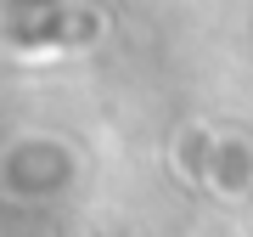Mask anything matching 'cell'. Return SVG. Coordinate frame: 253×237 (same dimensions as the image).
<instances>
[{
	"label": "cell",
	"instance_id": "6da1fadb",
	"mask_svg": "<svg viewBox=\"0 0 253 237\" xmlns=\"http://www.w3.org/2000/svg\"><path fill=\"white\" fill-rule=\"evenodd\" d=\"M203 186H214L219 198H242L253 186V147L242 136H219L214 153H208V181Z\"/></svg>",
	"mask_w": 253,
	"mask_h": 237
}]
</instances>
